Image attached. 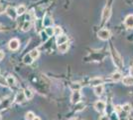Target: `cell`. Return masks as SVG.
I'll use <instances>...</instances> for the list:
<instances>
[{"instance_id":"cell-1","label":"cell","mask_w":133,"mask_h":120,"mask_svg":"<svg viewBox=\"0 0 133 120\" xmlns=\"http://www.w3.org/2000/svg\"><path fill=\"white\" fill-rule=\"evenodd\" d=\"M111 56H112V59H113V62L116 65L118 68H122L123 66V61H122L120 55L118 54V52L111 46Z\"/></svg>"},{"instance_id":"cell-2","label":"cell","mask_w":133,"mask_h":120,"mask_svg":"<svg viewBox=\"0 0 133 120\" xmlns=\"http://www.w3.org/2000/svg\"><path fill=\"white\" fill-rule=\"evenodd\" d=\"M97 35H98V37L101 40H107L109 39V37H110V31L105 28L100 29L99 31H98V33H97Z\"/></svg>"},{"instance_id":"cell-3","label":"cell","mask_w":133,"mask_h":120,"mask_svg":"<svg viewBox=\"0 0 133 120\" xmlns=\"http://www.w3.org/2000/svg\"><path fill=\"white\" fill-rule=\"evenodd\" d=\"M6 13H7V15L9 16V17L11 18V19H16L17 17V11L16 9L14 8V7H11V6H8L7 8H6Z\"/></svg>"},{"instance_id":"cell-4","label":"cell","mask_w":133,"mask_h":120,"mask_svg":"<svg viewBox=\"0 0 133 120\" xmlns=\"http://www.w3.org/2000/svg\"><path fill=\"white\" fill-rule=\"evenodd\" d=\"M105 106H106L105 102L102 101V100H98V101H96V102L94 103V108H95L96 111H98V112H102L105 109Z\"/></svg>"},{"instance_id":"cell-5","label":"cell","mask_w":133,"mask_h":120,"mask_svg":"<svg viewBox=\"0 0 133 120\" xmlns=\"http://www.w3.org/2000/svg\"><path fill=\"white\" fill-rule=\"evenodd\" d=\"M111 9L109 6H106L104 8V10L102 12V23H104L105 21H107L109 17H110V13H111Z\"/></svg>"},{"instance_id":"cell-6","label":"cell","mask_w":133,"mask_h":120,"mask_svg":"<svg viewBox=\"0 0 133 120\" xmlns=\"http://www.w3.org/2000/svg\"><path fill=\"white\" fill-rule=\"evenodd\" d=\"M71 100H72V103H74V104L79 103V101H81V93H79L78 90H76V91L72 92Z\"/></svg>"},{"instance_id":"cell-7","label":"cell","mask_w":133,"mask_h":120,"mask_svg":"<svg viewBox=\"0 0 133 120\" xmlns=\"http://www.w3.org/2000/svg\"><path fill=\"white\" fill-rule=\"evenodd\" d=\"M19 40L16 39V38H13V39H11L10 41H9V44H8V46H9V48L11 49V50H17L18 48H19Z\"/></svg>"},{"instance_id":"cell-8","label":"cell","mask_w":133,"mask_h":120,"mask_svg":"<svg viewBox=\"0 0 133 120\" xmlns=\"http://www.w3.org/2000/svg\"><path fill=\"white\" fill-rule=\"evenodd\" d=\"M26 99L25 96V93L24 91H19L16 94V97H15V102L16 103H23Z\"/></svg>"},{"instance_id":"cell-9","label":"cell","mask_w":133,"mask_h":120,"mask_svg":"<svg viewBox=\"0 0 133 120\" xmlns=\"http://www.w3.org/2000/svg\"><path fill=\"white\" fill-rule=\"evenodd\" d=\"M124 24L127 28H133V15H128L127 17L125 18V21H124Z\"/></svg>"},{"instance_id":"cell-10","label":"cell","mask_w":133,"mask_h":120,"mask_svg":"<svg viewBox=\"0 0 133 120\" xmlns=\"http://www.w3.org/2000/svg\"><path fill=\"white\" fill-rule=\"evenodd\" d=\"M66 42H68V36H66V35H60L57 37V44L58 45L64 44Z\"/></svg>"},{"instance_id":"cell-11","label":"cell","mask_w":133,"mask_h":120,"mask_svg":"<svg viewBox=\"0 0 133 120\" xmlns=\"http://www.w3.org/2000/svg\"><path fill=\"white\" fill-rule=\"evenodd\" d=\"M103 90H104V88H103V85L94 86V93H95V95H97V96H100V95H102V93H103Z\"/></svg>"},{"instance_id":"cell-12","label":"cell","mask_w":133,"mask_h":120,"mask_svg":"<svg viewBox=\"0 0 133 120\" xmlns=\"http://www.w3.org/2000/svg\"><path fill=\"white\" fill-rule=\"evenodd\" d=\"M122 82H123V84H125V85H133V77L132 76H125L123 80H122Z\"/></svg>"},{"instance_id":"cell-13","label":"cell","mask_w":133,"mask_h":120,"mask_svg":"<svg viewBox=\"0 0 133 120\" xmlns=\"http://www.w3.org/2000/svg\"><path fill=\"white\" fill-rule=\"evenodd\" d=\"M101 82H102V78L101 77H94L90 80V83L91 85L94 86H97V85H101Z\"/></svg>"},{"instance_id":"cell-14","label":"cell","mask_w":133,"mask_h":120,"mask_svg":"<svg viewBox=\"0 0 133 120\" xmlns=\"http://www.w3.org/2000/svg\"><path fill=\"white\" fill-rule=\"evenodd\" d=\"M69 43L66 42V43H64V44H61V45H59L58 47V50L61 52V53H65V52L68 51V49H69Z\"/></svg>"},{"instance_id":"cell-15","label":"cell","mask_w":133,"mask_h":120,"mask_svg":"<svg viewBox=\"0 0 133 120\" xmlns=\"http://www.w3.org/2000/svg\"><path fill=\"white\" fill-rule=\"evenodd\" d=\"M33 58L31 57V55H30V53L27 54V55H25L24 58H23V62L25 63V64H27V65H30L31 63L33 62Z\"/></svg>"},{"instance_id":"cell-16","label":"cell","mask_w":133,"mask_h":120,"mask_svg":"<svg viewBox=\"0 0 133 120\" xmlns=\"http://www.w3.org/2000/svg\"><path fill=\"white\" fill-rule=\"evenodd\" d=\"M45 32H46L47 35L50 37L52 35H55V29H54V27H52V26H49V27H46Z\"/></svg>"},{"instance_id":"cell-17","label":"cell","mask_w":133,"mask_h":120,"mask_svg":"<svg viewBox=\"0 0 133 120\" xmlns=\"http://www.w3.org/2000/svg\"><path fill=\"white\" fill-rule=\"evenodd\" d=\"M16 11H17V14H18V15H22V14H24V12L26 11V6L19 5L18 7H17Z\"/></svg>"},{"instance_id":"cell-18","label":"cell","mask_w":133,"mask_h":120,"mask_svg":"<svg viewBox=\"0 0 133 120\" xmlns=\"http://www.w3.org/2000/svg\"><path fill=\"white\" fill-rule=\"evenodd\" d=\"M119 116H118V119L119 120H128V113L127 112H125V111H123L122 110L120 113H118Z\"/></svg>"},{"instance_id":"cell-19","label":"cell","mask_w":133,"mask_h":120,"mask_svg":"<svg viewBox=\"0 0 133 120\" xmlns=\"http://www.w3.org/2000/svg\"><path fill=\"white\" fill-rule=\"evenodd\" d=\"M30 55H31V57L35 60V59H37V58L39 57L40 52H39V50H38V49H33L32 51L30 52Z\"/></svg>"},{"instance_id":"cell-20","label":"cell","mask_w":133,"mask_h":120,"mask_svg":"<svg viewBox=\"0 0 133 120\" xmlns=\"http://www.w3.org/2000/svg\"><path fill=\"white\" fill-rule=\"evenodd\" d=\"M24 93H25V96H26V99H31V98L33 97V92L31 91V89H29V88H27V89H25L24 90Z\"/></svg>"},{"instance_id":"cell-21","label":"cell","mask_w":133,"mask_h":120,"mask_svg":"<svg viewBox=\"0 0 133 120\" xmlns=\"http://www.w3.org/2000/svg\"><path fill=\"white\" fill-rule=\"evenodd\" d=\"M111 78H112L113 81L117 82V81H119V80L121 79V73H119V72H115V73H113V74H112Z\"/></svg>"},{"instance_id":"cell-22","label":"cell","mask_w":133,"mask_h":120,"mask_svg":"<svg viewBox=\"0 0 133 120\" xmlns=\"http://www.w3.org/2000/svg\"><path fill=\"white\" fill-rule=\"evenodd\" d=\"M30 28H31V22L30 21H25L22 26V30L23 31H29Z\"/></svg>"},{"instance_id":"cell-23","label":"cell","mask_w":133,"mask_h":120,"mask_svg":"<svg viewBox=\"0 0 133 120\" xmlns=\"http://www.w3.org/2000/svg\"><path fill=\"white\" fill-rule=\"evenodd\" d=\"M43 23H44V25H46V27H49V26H51V24L53 23V20H51V18L49 16H46L45 19L43 20Z\"/></svg>"},{"instance_id":"cell-24","label":"cell","mask_w":133,"mask_h":120,"mask_svg":"<svg viewBox=\"0 0 133 120\" xmlns=\"http://www.w3.org/2000/svg\"><path fill=\"white\" fill-rule=\"evenodd\" d=\"M36 116H35V114H34L32 111H29V112H27L26 113V115H25V118H26V120H34V118H35Z\"/></svg>"},{"instance_id":"cell-25","label":"cell","mask_w":133,"mask_h":120,"mask_svg":"<svg viewBox=\"0 0 133 120\" xmlns=\"http://www.w3.org/2000/svg\"><path fill=\"white\" fill-rule=\"evenodd\" d=\"M35 26L37 27V30H39L41 27H43V26H44L43 20H42V19H37V20H36V23H35Z\"/></svg>"},{"instance_id":"cell-26","label":"cell","mask_w":133,"mask_h":120,"mask_svg":"<svg viewBox=\"0 0 133 120\" xmlns=\"http://www.w3.org/2000/svg\"><path fill=\"white\" fill-rule=\"evenodd\" d=\"M7 82H8V85H11L13 86L14 84H15V79H14V77L13 76H11V75H9L7 78Z\"/></svg>"},{"instance_id":"cell-27","label":"cell","mask_w":133,"mask_h":120,"mask_svg":"<svg viewBox=\"0 0 133 120\" xmlns=\"http://www.w3.org/2000/svg\"><path fill=\"white\" fill-rule=\"evenodd\" d=\"M0 85L1 86H8V82H7V79L4 78V76H1L0 75Z\"/></svg>"},{"instance_id":"cell-28","label":"cell","mask_w":133,"mask_h":120,"mask_svg":"<svg viewBox=\"0 0 133 120\" xmlns=\"http://www.w3.org/2000/svg\"><path fill=\"white\" fill-rule=\"evenodd\" d=\"M40 35H41V39H42V41H44V42H46V41L48 40V38H49V36L47 35V33H46L45 31H41Z\"/></svg>"},{"instance_id":"cell-29","label":"cell","mask_w":133,"mask_h":120,"mask_svg":"<svg viewBox=\"0 0 133 120\" xmlns=\"http://www.w3.org/2000/svg\"><path fill=\"white\" fill-rule=\"evenodd\" d=\"M34 16V12L33 10H31L30 12H28L27 15H26V19H27V21H30L31 19H32V17Z\"/></svg>"},{"instance_id":"cell-30","label":"cell","mask_w":133,"mask_h":120,"mask_svg":"<svg viewBox=\"0 0 133 120\" xmlns=\"http://www.w3.org/2000/svg\"><path fill=\"white\" fill-rule=\"evenodd\" d=\"M122 110L128 113V112L131 110V107H130V105H129V104H125V105H123V106H122Z\"/></svg>"},{"instance_id":"cell-31","label":"cell","mask_w":133,"mask_h":120,"mask_svg":"<svg viewBox=\"0 0 133 120\" xmlns=\"http://www.w3.org/2000/svg\"><path fill=\"white\" fill-rule=\"evenodd\" d=\"M55 35H58V36H60L62 35V32H63V30H62L61 27H55Z\"/></svg>"},{"instance_id":"cell-32","label":"cell","mask_w":133,"mask_h":120,"mask_svg":"<svg viewBox=\"0 0 133 120\" xmlns=\"http://www.w3.org/2000/svg\"><path fill=\"white\" fill-rule=\"evenodd\" d=\"M77 105V108H76V111H81V110H83V108L84 107V104L83 103H78V104H76Z\"/></svg>"},{"instance_id":"cell-33","label":"cell","mask_w":133,"mask_h":120,"mask_svg":"<svg viewBox=\"0 0 133 120\" xmlns=\"http://www.w3.org/2000/svg\"><path fill=\"white\" fill-rule=\"evenodd\" d=\"M72 89H74V91H76V90H78L79 89V87L81 86L78 85V83H74V84H72Z\"/></svg>"},{"instance_id":"cell-34","label":"cell","mask_w":133,"mask_h":120,"mask_svg":"<svg viewBox=\"0 0 133 120\" xmlns=\"http://www.w3.org/2000/svg\"><path fill=\"white\" fill-rule=\"evenodd\" d=\"M121 111H122V106H119V105L115 106V112L116 113H120Z\"/></svg>"},{"instance_id":"cell-35","label":"cell","mask_w":133,"mask_h":120,"mask_svg":"<svg viewBox=\"0 0 133 120\" xmlns=\"http://www.w3.org/2000/svg\"><path fill=\"white\" fill-rule=\"evenodd\" d=\"M4 10H5V7L2 5V4H0V14H1V13H3Z\"/></svg>"},{"instance_id":"cell-36","label":"cell","mask_w":133,"mask_h":120,"mask_svg":"<svg viewBox=\"0 0 133 120\" xmlns=\"http://www.w3.org/2000/svg\"><path fill=\"white\" fill-rule=\"evenodd\" d=\"M3 58H4V53L2 51H0V61H1Z\"/></svg>"},{"instance_id":"cell-37","label":"cell","mask_w":133,"mask_h":120,"mask_svg":"<svg viewBox=\"0 0 133 120\" xmlns=\"http://www.w3.org/2000/svg\"><path fill=\"white\" fill-rule=\"evenodd\" d=\"M99 120H109V119H108V117H107V116H101Z\"/></svg>"},{"instance_id":"cell-38","label":"cell","mask_w":133,"mask_h":120,"mask_svg":"<svg viewBox=\"0 0 133 120\" xmlns=\"http://www.w3.org/2000/svg\"><path fill=\"white\" fill-rule=\"evenodd\" d=\"M129 72H130V76H132V77H133V66L131 67V68H130Z\"/></svg>"},{"instance_id":"cell-39","label":"cell","mask_w":133,"mask_h":120,"mask_svg":"<svg viewBox=\"0 0 133 120\" xmlns=\"http://www.w3.org/2000/svg\"><path fill=\"white\" fill-rule=\"evenodd\" d=\"M34 120H41V119H40L39 117H35V118H34Z\"/></svg>"},{"instance_id":"cell-40","label":"cell","mask_w":133,"mask_h":120,"mask_svg":"<svg viewBox=\"0 0 133 120\" xmlns=\"http://www.w3.org/2000/svg\"><path fill=\"white\" fill-rule=\"evenodd\" d=\"M1 29H2V26H1V25H0V30H1Z\"/></svg>"},{"instance_id":"cell-41","label":"cell","mask_w":133,"mask_h":120,"mask_svg":"<svg viewBox=\"0 0 133 120\" xmlns=\"http://www.w3.org/2000/svg\"><path fill=\"white\" fill-rule=\"evenodd\" d=\"M0 120H1V115H0Z\"/></svg>"},{"instance_id":"cell-42","label":"cell","mask_w":133,"mask_h":120,"mask_svg":"<svg viewBox=\"0 0 133 120\" xmlns=\"http://www.w3.org/2000/svg\"><path fill=\"white\" fill-rule=\"evenodd\" d=\"M71 120H76V119H71Z\"/></svg>"}]
</instances>
